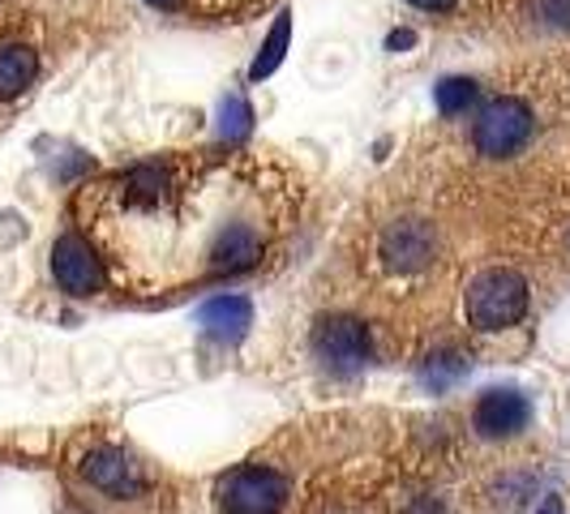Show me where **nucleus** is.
Segmentation results:
<instances>
[{"mask_svg":"<svg viewBox=\"0 0 570 514\" xmlns=\"http://www.w3.org/2000/svg\"><path fill=\"white\" fill-rule=\"evenodd\" d=\"M433 99H438V112L442 116H463L476 103V82L472 78H446V82H438Z\"/></svg>","mask_w":570,"mask_h":514,"instance_id":"nucleus-12","label":"nucleus"},{"mask_svg":"<svg viewBox=\"0 0 570 514\" xmlns=\"http://www.w3.org/2000/svg\"><path fill=\"white\" fill-rule=\"evenodd\" d=\"M314 347L335 373H356L370 360V330L356 317H326L317 326Z\"/></svg>","mask_w":570,"mask_h":514,"instance_id":"nucleus-6","label":"nucleus"},{"mask_svg":"<svg viewBox=\"0 0 570 514\" xmlns=\"http://www.w3.org/2000/svg\"><path fill=\"white\" fill-rule=\"evenodd\" d=\"M537 514H558V506H544V511H537Z\"/></svg>","mask_w":570,"mask_h":514,"instance_id":"nucleus-20","label":"nucleus"},{"mask_svg":"<svg viewBox=\"0 0 570 514\" xmlns=\"http://www.w3.org/2000/svg\"><path fill=\"white\" fill-rule=\"evenodd\" d=\"M284 48H287V13L275 22V30H271V39H266V48H262V57H257V65H254V78H266V73L284 60Z\"/></svg>","mask_w":570,"mask_h":514,"instance_id":"nucleus-13","label":"nucleus"},{"mask_svg":"<svg viewBox=\"0 0 570 514\" xmlns=\"http://www.w3.org/2000/svg\"><path fill=\"white\" fill-rule=\"evenodd\" d=\"M463 309H468V322L485 335L489 330H507L528 314V284L514 270H502V266L485 270V275L472 279Z\"/></svg>","mask_w":570,"mask_h":514,"instance_id":"nucleus-1","label":"nucleus"},{"mask_svg":"<svg viewBox=\"0 0 570 514\" xmlns=\"http://www.w3.org/2000/svg\"><path fill=\"white\" fill-rule=\"evenodd\" d=\"M39 78V57L27 43H4L0 48V103L27 95L30 86Z\"/></svg>","mask_w":570,"mask_h":514,"instance_id":"nucleus-11","label":"nucleus"},{"mask_svg":"<svg viewBox=\"0 0 570 514\" xmlns=\"http://www.w3.org/2000/svg\"><path fill=\"white\" fill-rule=\"evenodd\" d=\"M468 369V365H463V360H459L455 352H446V356H438V360H433V365H429V382H433V386H442V382H451V377H459V373Z\"/></svg>","mask_w":570,"mask_h":514,"instance_id":"nucleus-15","label":"nucleus"},{"mask_svg":"<svg viewBox=\"0 0 570 514\" xmlns=\"http://www.w3.org/2000/svg\"><path fill=\"white\" fill-rule=\"evenodd\" d=\"M78 476H82L95 493L116 497V502L142 497V488H146L142 463H134L120 446H90V451L78 458Z\"/></svg>","mask_w":570,"mask_h":514,"instance_id":"nucleus-4","label":"nucleus"},{"mask_svg":"<svg viewBox=\"0 0 570 514\" xmlns=\"http://www.w3.org/2000/svg\"><path fill=\"white\" fill-rule=\"evenodd\" d=\"M416 9H425V13H446V9H455V0H412Z\"/></svg>","mask_w":570,"mask_h":514,"instance_id":"nucleus-17","label":"nucleus"},{"mask_svg":"<svg viewBox=\"0 0 570 514\" xmlns=\"http://www.w3.org/2000/svg\"><path fill=\"white\" fill-rule=\"evenodd\" d=\"M224 134H232V138H240L245 129H249V108L240 103V99H228V108H224Z\"/></svg>","mask_w":570,"mask_h":514,"instance_id":"nucleus-16","label":"nucleus"},{"mask_svg":"<svg viewBox=\"0 0 570 514\" xmlns=\"http://www.w3.org/2000/svg\"><path fill=\"white\" fill-rule=\"evenodd\" d=\"M377 257L395 275H421L438 257V231L429 228L425 219H400V224H391V228L382 231Z\"/></svg>","mask_w":570,"mask_h":514,"instance_id":"nucleus-5","label":"nucleus"},{"mask_svg":"<svg viewBox=\"0 0 570 514\" xmlns=\"http://www.w3.org/2000/svg\"><path fill=\"white\" fill-rule=\"evenodd\" d=\"M287 506V481L275 467H236L219 481L224 514H279Z\"/></svg>","mask_w":570,"mask_h":514,"instance_id":"nucleus-3","label":"nucleus"},{"mask_svg":"<svg viewBox=\"0 0 570 514\" xmlns=\"http://www.w3.org/2000/svg\"><path fill=\"white\" fill-rule=\"evenodd\" d=\"M257 257H262V231L245 219L224 224V228L210 236V249H206V270L210 275H240L249 270Z\"/></svg>","mask_w":570,"mask_h":514,"instance_id":"nucleus-9","label":"nucleus"},{"mask_svg":"<svg viewBox=\"0 0 570 514\" xmlns=\"http://www.w3.org/2000/svg\"><path fill=\"white\" fill-rule=\"evenodd\" d=\"M150 4H159V9H176L180 0H150Z\"/></svg>","mask_w":570,"mask_h":514,"instance_id":"nucleus-19","label":"nucleus"},{"mask_svg":"<svg viewBox=\"0 0 570 514\" xmlns=\"http://www.w3.org/2000/svg\"><path fill=\"white\" fill-rule=\"evenodd\" d=\"M52 275L69 296H95L104 287V266L99 254L86 245L78 231H65L52 245Z\"/></svg>","mask_w":570,"mask_h":514,"instance_id":"nucleus-7","label":"nucleus"},{"mask_svg":"<svg viewBox=\"0 0 570 514\" xmlns=\"http://www.w3.org/2000/svg\"><path fill=\"white\" fill-rule=\"evenodd\" d=\"M528 425H532V403L519 391H485L472 407V428L481 437H493V442L498 437H519Z\"/></svg>","mask_w":570,"mask_h":514,"instance_id":"nucleus-8","label":"nucleus"},{"mask_svg":"<svg viewBox=\"0 0 570 514\" xmlns=\"http://www.w3.org/2000/svg\"><path fill=\"white\" fill-rule=\"evenodd\" d=\"M532 22L544 30L570 27V0H532Z\"/></svg>","mask_w":570,"mask_h":514,"instance_id":"nucleus-14","label":"nucleus"},{"mask_svg":"<svg viewBox=\"0 0 570 514\" xmlns=\"http://www.w3.org/2000/svg\"><path fill=\"white\" fill-rule=\"evenodd\" d=\"M407 514H442V502H433V497H416V506Z\"/></svg>","mask_w":570,"mask_h":514,"instance_id":"nucleus-18","label":"nucleus"},{"mask_svg":"<svg viewBox=\"0 0 570 514\" xmlns=\"http://www.w3.org/2000/svg\"><path fill=\"white\" fill-rule=\"evenodd\" d=\"M254 322V309L245 296H215L198 309V326L215 339H236L245 335V326Z\"/></svg>","mask_w":570,"mask_h":514,"instance_id":"nucleus-10","label":"nucleus"},{"mask_svg":"<svg viewBox=\"0 0 570 514\" xmlns=\"http://www.w3.org/2000/svg\"><path fill=\"white\" fill-rule=\"evenodd\" d=\"M532 129H537V120L528 112V103L493 99L472 125V142L485 159H511V155H519L523 146L532 142Z\"/></svg>","mask_w":570,"mask_h":514,"instance_id":"nucleus-2","label":"nucleus"}]
</instances>
